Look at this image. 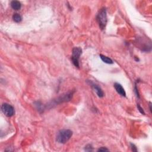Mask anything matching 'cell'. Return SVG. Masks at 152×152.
<instances>
[{
  "label": "cell",
  "mask_w": 152,
  "mask_h": 152,
  "mask_svg": "<svg viewBox=\"0 0 152 152\" xmlns=\"http://www.w3.org/2000/svg\"><path fill=\"white\" fill-rule=\"evenodd\" d=\"M73 135V132L70 129H62L58 133L56 141L60 144H64L67 142Z\"/></svg>",
  "instance_id": "1"
},
{
  "label": "cell",
  "mask_w": 152,
  "mask_h": 152,
  "mask_svg": "<svg viewBox=\"0 0 152 152\" xmlns=\"http://www.w3.org/2000/svg\"><path fill=\"white\" fill-rule=\"evenodd\" d=\"M97 20H98L99 27L102 30L104 29L107 23V15L106 10L105 8H102L99 11L98 16H97Z\"/></svg>",
  "instance_id": "2"
},
{
  "label": "cell",
  "mask_w": 152,
  "mask_h": 152,
  "mask_svg": "<svg viewBox=\"0 0 152 152\" xmlns=\"http://www.w3.org/2000/svg\"><path fill=\"white\" fill-rule=\"evenodd\" d=\"M82 54V49L79 47H75L73 49V55L71 57L73 63L77 67H79V58Z\"/></svg>",
  "instance_id": "3"
},
{
  "label": "cell",
  "mask_w": 152,
  "mask_h": 152,
  "mask_svg": "<svg viewBox=\"0 0 152 152\" xmlns=\"http://www.w3.org/2000/svg\"><path fill=\"white\" fill-rule=\"evenodd\" d=\"M1 109L4 114L6 115L7 117H12L15 114V109H14V108L11 105L8 104V103H3L2 105Z\"/></svg>",
  "instance_id": "4"
},
{
  "label": "cell",
  "mask_w": 152,
  "mask_h": 152,
  "mask_svg": "<svg viewBox=\"0 0 152 152\" xmlns=\"http://www.w3.org/2000/svg\"><path fill=\"white\" fill-rule=\"evenodd\" d=\"M114 88L115 90L117 92V93L121 95V96L125 97L126 96V93L125 92L124 89L122 88V86H121L120 84L118 83H115L114 84Z\"/></svg>",
  "instance_id": "5"
},
{
  "label": "cell",
  "mask_w": 152,
  "mask_h": 152,
  "mask_svg": "<svg viewBox=\"0 0 152 152\" xmlns=\"http://www.w3.org/2000/svg\"><path fill=\"white\" fill-rule=\"evenodd\" d=\"M92 86L99 98H102V97H103V96H104V93H103L102 89H101L100 87L98 86V85L95 84H92Z\"/></svg>",
  "instance_id": "6"
},
{
  "label": "cell",
  "mask_w": 152,
  "mask_h": 152,
  "mask_svg": "<svg viewBox=\"0 0 152 152\" xmlns=\"http://www.w3.org/2000/svg\"><path fill=\"white\" fill-rule=\"evenodd\" d=\"M10 4H11V7H12V9L15 10H19L21 9V3L18 1H12Z\"/></svg>",
  "instance_id": "7"
},
{
  "label": "cell",
  "mask_w": 152,
  "mask_h": 152,
  "mask_svg": "<svg viewBox=\"0 0 152 152\" xmlns=\"http://www.w3.org/2000/svg\"><path fill=\"white\" fill-rule=\"evenodd\" d=\"M100 58H101V60H102L103 61L105 62V63H106V64H112L113 63V61L111 60V58L107 57V56L103 55L100 54Z\"/></svg>",
  "instance_id": "8"
},
{
  "label": "cell",
  "mask_w": 152,
  "mask_h": 152,
  "mask_svg": "<svg viewBox=\"0 0 152 152\" xmlns=\"http://www.w3.org/2000/svg\"><path fill=\"white\" fill-rule=\"evenodd\" d=\"M13 19L14 21L16 22V23H20V22L22 20V17L19 14L15 13L14 14L13 16Z\"/></svg>",
  "instance_id": "9"
},
{
  "label": "cell",
  "mask_w": 152,
  "mask_h": 152,
  "mask_svg": "<svg viewBox=\"0 0 152 152\" xmlns=\"http://www.w3.org/2000/svg\"><path fill=\"white\" fill-rule=\"evenodd\" d=\"M85 150L88 151H93V147L91 145L88 144V146H86L85 147Z\"/></svg>",
  "instance_id": "10"
},
{
  "label": "cell",
  "mask_w": 152,
  "mask_h": 152,
  "mask_svg": "<svg viewBox=\"0 0 152 152\" xmlns=\"http://www.w3.org/2000/svg\"><path fill=\"white\" fill-rule=\"evenodd\" d=\"M137 108H138V109H139V111H140V112L141 113H142V114H143V115L145 114V113H144V110L143 109V108H141L139 104H137Z\"/></svg>",
  "instance_id": "11"
},
{
  "label": "cell",
  "mask_w": 152,
  "mask_h": 152,
  "mask_svg": "<svg viewBox=\"0 0 152 152\" xmlns=\"http://www.w3.org/2000/svg\"><path fill=\"white\" fill-rule=\"evenodd\" d=\"M109 151V150L105 147H101L98 150V151Z\"/></svg>",
  "instance_id": "12"
},
{
  "label": "cell",
  "mask_w": 152,
  "mask_h": 152,
  "mask_svg": "<svg viewBox=\"0 0 152 152\" xmlns=\"http://www.w3.org/2000/svg\"><path fill=\"white\" fill-rule=\"evenodd\" d=\"M131 149L133 151H137V147H135V146L134 144H131Z\"/></svg>",
  "instance_id": "13"
}]
</instances>
